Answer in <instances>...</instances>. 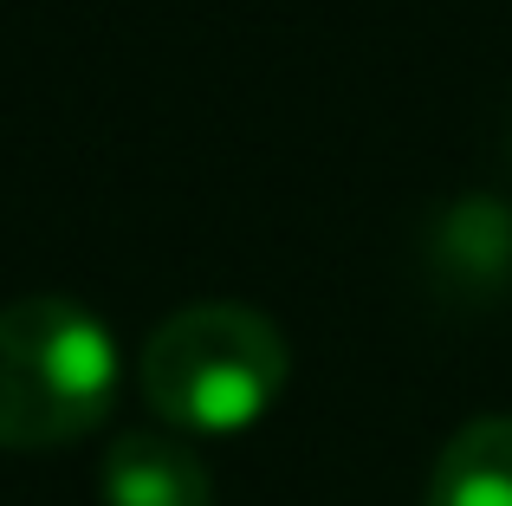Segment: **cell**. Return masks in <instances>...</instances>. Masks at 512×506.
Wrapping results in <instances>:
<instances>
[{
  "mask_svg": "<svg viewBox=\"0 0 512 506\" xmlns=\"http://www.w3.org/2000/svg\"><path fill=\"white\" fill-rule=\"evenodd\" d=\"M98 500L104 506H214V474L175 435L130 429L111 442V455L98 468Z\"/></svg>",
  "mask_w": 512,
  "mask_h": 506,
  "instance_id": "obj_3",
  "label": "cell"
},
{
  "mask_svg": "<svg viewBox=\"0 0 512 506\" xmlns=\"http://www.w3.org/2000/svg\"><path fill=\"white\" fill-rule=\"evenodd\" d=\"M422 506H512V416H480L441 448Z\"/></svg>",
  "mask_w": 512,
  "mask_h": 506,
  "instance_id": "obj_4",
  "label": "cell"
},
{
  "mask_svg": "<svg viewBox=\"0 0 512 506\" xmlns=\"http://www.w3.org/2000/svg\"><path fill=\"white\" fill-rule=\"evenodd\" d=\"M117 396V338L78 299L0 305V448H65L104 422Z\"/></svg>",
  "mask_w": 512,
  "mask_h": 506,
  "instance_id": "obj_2",
  "label": "cell"
},
{
  "mask_svg": "<svg viewBox=\"0 0 512 506\" xmlns=\"http://www.w3.org/2000/svg\"><path fill=\"white\" fill-rule=\"evenodd\" d=\"M292 377L286 331L234 299L182 305L143 344V403L188 435H240Z\"/></svg>",
  "mask_w": 512,
  "mask_h": 506,
  "instance_id": "obj_1",
  "label": "cell"
}]
</instances>
